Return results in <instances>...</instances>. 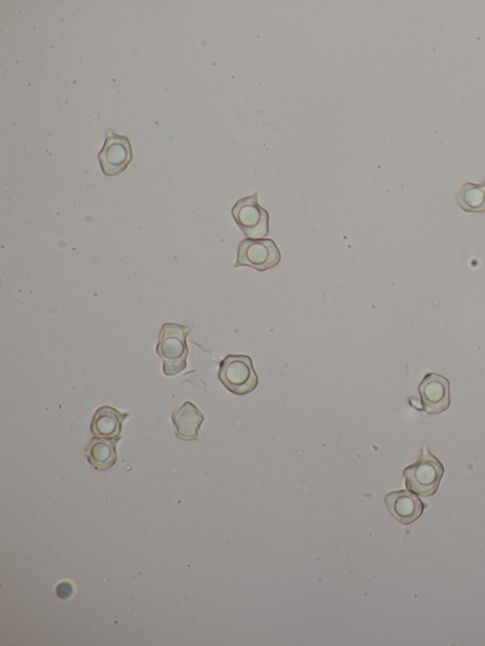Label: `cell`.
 <instances>
[{
  "label": "cell",
  "mask_w": 485,
  "mask_h": 646,
  "mask_svg": "<svg viewBox=\"0 0 485 646\" xmlns=\"http://www.w3.org/2000/svg\"><path fill=\"white\" fill-rule=\"evenodd\" d=\"M191 332L188 326L165 323L160 331L157 352L163 362V372L172 377L187 367L189 348L187 337Z\"/></svg>",
  "instance_id": "6da1fadb"
},
{
  "label": "cell",
  "mask_w": 485,
  "mask_h": 646,
  "mask_svg": "<svg viewBox=\"0 0 485 646\" xmlns=\"http://www.w3.org/2000/svg\"><path fill=\"white\" fill-rule=\"evenodd\" d=\"M444 471V467L425 445L419 460L404 470L406 487L419 496H432L438 490Z\"/></svg>",
  "instance_id": "7a4b0ae2"
},
{
  "label": "cell",
  "mask_w": 485,
  "mask_h": 646,
  "mask_svg": "<svg viewBox=\"0 0 485 646\" xmlns=\"http://www.w3.org/2000/svg\"><path fill=\"white\" fill-rule=\"evenodd\" d=\"M219 380L231 393L246 395L255 390L258 375L251 359L245 354H229L220 363Z\"/></svg>",
  "instance_id": "3957f363"
},
{
  "label": "cell",
  "mask_w": 485,
  "mask_h": 646,
  "mask_svg": "<svg viewBox=\"0 0 485 646\" xmlns=\"http://www.w3.org/2000/svg\"><path fill=\"white\" fill-rule=\"evenodd\" d=\"M259 193L239 199L233 217L241 231L250 239H264L269 233V214L258 202Z\"/></svg>",
  "instance_id": "277c9868"
},
{
  "label": "cell",
  "mask_w": 485,
  "mask_h": 646,
  "mask_svg": "<svg viewBox=\"0 0 485 646\" xmlns=\"http://www.w3.org/2000/svg\"><path fill=\"white\" fill-rule=\"evenodd\" d=\"M281 262V253L271 239H246L238 247L235 267L247 266L258 271L276 267Z\"/></svg>",
  "instance_id": "5b68a950"
},
{
  "label": "cell",
  "mask_w": 485,
  "mask_h": 646,
  "mask_svg": "<svg viewBox=\"0 0 485 646\" xmlns=\"http://www.w3.org/2000/svg\"><path fill=\"white\" fill-rule=\"evenodd\" d=\"M98 159L103 175L116 177L123 173L133 159L131 140L117 134L109 136L105 139Z\"/></svg>",
  "instance_id": "8992f818"
},
{
  "label": "cell",
  "mask_w": 485,
  "mask_h": 646,
  "mask_svg": "<svg viewBox=\"0 0 485 646\" xmlns=\"http://www.w3.org/2000/svg\"><path fill=\"white\" fill-rule=\"evenodd\" d=\"M422 406L429 414H439L451 406L450 381L442 375L430 372L419 385Z\"/></svg>",
  "instance_id": "52a82bcc"
},
{
  "label": "cell",
  "mask_w": 485,
  "mask_h": 646,
  "mask_svg": "<svg viewBox=\"0 0 485 646\" xmlns=\"http://www.w3.org/2000/svg\"><path fill=\"white\" fill-rule=\"evenodd\" d=\"M385 505L389 512L404 525L414 523L425 509L420 497L406 490L389 493L385 497Z\"/></svg>",
  "instance_id": "ba28073f"
},
{
  "label": "cell",
  "mask_w": 485,
  "mask_h": 646,
  "mask_svg": "<svg viewBox=\"0 0 485 646\" xmlns=\"http://www.w3.org/2000/svg\"><path fill=\"white\" fill-rule=\"evenodd\" d=\"M204 419V414L195 404L185 402L172 416L176 435L184 440L198 439Z\"/></svg>",
  "instance_id": "9c48e42d"
},
{
  "label": "cell",
  "mask_w": 485,
  "mask_h": 646,
  "mask_svg": "<svg viewBox=\"0 0 485 646\" xmlns=\"http://www.w3.org/2000/svg\"><path fill=\"white\" fill-rule=\"evenodd\" d=\"M129 416V412H121L111 406H102L93 416L92 431L100 437H118L121 432L123 421Z\"/></svg>",
  "instance_id": "30bf717a"
},
{
  "label": "cell",
  "mask_w": 485,
  "mask_h": 646,
  "mask_svg": "<svg viewBox=\"0 0 485 646\" xmlns=\"http://www.w3.org/2000/svg\"><path fill=\"white\" fill-rule=\"evenodd\" d=\"M116 444L113 438H93L86 450L89 462L97 469L112 468L117 461Z\"/></svg>",
  "instance_id": "8fae6325"
},
{
  "label": "cell",
  "mask_w": 485,
  "mask_h": 646,
  "mask_svg": "<svg viewBox=\"0 0 485 646\" xmlns=\"http://www.w3.org/2000/svg\"><path fill=\"white\" fill-rule=\"evenodd\" d=\"M461 210L466 213L485 212V182L466 183L456 197Z\"/></svg>",
  "instance_id": "7c38bea8"
},
{
  "label": "cell",
  "mask_w": 485,
  "mask_h": 646,
  "mask_svg": "<svg viewBox=\"0 0 485 646\" xmlns=\"http://www.w3.org/2000/svg\"><path fill=\"white\" fill-rule=\"evenodd\" d=\"M73 593V587L69 582H63L57 587V594L60 598H70Z\"/></svg>",
  "instance_id": "4fadbf2b"
}]
</instances>
